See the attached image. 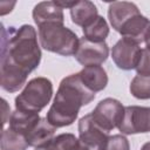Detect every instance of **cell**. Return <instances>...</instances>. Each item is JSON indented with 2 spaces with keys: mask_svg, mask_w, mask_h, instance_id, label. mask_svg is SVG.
I'll list each match as a JSON object with an SVG mask.
<instances>
[{
  "mask_svg": "<svg viewBox=\"0 0 150 150\" xmlns=\"http://www.w3.org/2000/svg\"><path fill=\"white\" fill-rule=\"evenodd\" d=\"M109 137V132L94 121L91 114H87L80 118L79 139L88 150H105Z\"/></svg>",
  "mask_w": 150,
  "mask_h": 150,
  "instance_id": "5",
  "label": "cell"
},
{
  "mask_svg": "<svg viewBox=\"0 0 150 150\" xmlns=\"http://www.w3.org/2000/svg\"><path fill=\"white\" fill-rule=\"evenodd\" d=\"M77 150H88V149H87L86 146H83V145L80 143V146H79V149H77Z\"/></svg>",
  "mask_w": 150,
  "mask_h": 150,
  "instance_id": "27",
  "label": "cell"
},
{
  "mask_svg": "<svg viewBox=\"0 0 150 150\" xmlns=\"http://www.w3.org/2000/svg\"><path fill=\"white\" fill-rule=\"evenodd\" d=\"M41 117L36 112L22 111L15 109L9 116V129L21 135H26L40 120Z\"/></svg>",
  "mask_w": 150,
  "mask_h": 150,
  "instance_id": "16",
  "label": "cell"
},
{
  "mask_svg": "<svg viewBox=\"0 0 150 150\" xmlns=\"http://www.w3.org/2000/svg\"><path fill=\"white\" fill-rule=\"evenodd\" d=\"M53 83L47 77H34L15 97V109L39 114L52 100Z\"/></svg>",
  "mask_w": 150,
  "mask_h": 150,
  "instance_id": "4",
  "label": "cell"
},
{
  "mask_svg": "<svg viewBox=\"0 0 150 150\" xmlns=\"http://www.w3.org/2000/svg\"><path fill=\"white\" fill-rule=\"evenodd\" d=\"M46 146L49 150H77L80 146V139L74 134L64 132L54 137Z\"/></svg>",
  "mask_w": 150,
  "mask_h": 150,
  "instance_id": "19",
  "label": "cell"
},
{
  "mask_svg": "<svg viewBox=\"0 0 150 150\" xmlns=\"http://www.w3.org/2000/svg\"><path fill=\"white\" fill-rule=\"evenodd\" d=\"M136 71L137 75L150 76V50H148L146 48L142 49V54L136 67Z\"/></svg>",
  "mask_w": 150,
  "mask_h": 150,
  "instance_id": "22",
  "label": "cell"
},
{
  "mask_svg": "<svg viewBox=\"0 0 150 150\" xmlns=\"http://www.w3.org/2000/svg\"><path fill=\"white\" fill-rule=\"evenodd\" d=\"M94 121L108 132L117 128L124 115V105L116 98L107 97L97 103L90 112Z\"/></svg>",
  "mask_w": 150,
  "mask_h": 150,
  "instance_id": "7",
  "label": "cell"
},
{
  "mask_svg": "<svg viewBox=\"0 0 150 150\" xmlns=\"http://www.w3.org/2000/svg\"><path fill=\"white\" fill-rule=\"evenodd\" d=\"M96 16H98L97 7L94 2L89 0L76 1L75 5L70 8V18L71 21L81 27H84L90 21H93Z\"/></svg>",
  "mask_w": 150,
  "mask_h": 150,
  "instance_id": "15",
  "label": "cell"
},
{
  "mask_svg": "<svg viewBox=\"0 0 150 150\" xmlns=\"http://www.w3.org/2000/svg\"><path fill=\"white\" fill-rule=\"evenodd\" d=\"M79 75L84 83L94 93L103 90L108 84V75L102 66H87L83 67Z\"/></svg>",
  "mask_w": 150,
  "mask_h": 150,
  "instance_id": "14",
  "label": "cell"
},
{
  "mask_svg": "<svg viewBox=\"0 0 150 150\" xmlns=\"http://www.w3.org/2000/svg\"><path fill=\"white\" fill-rule=\"evenodd\" d=\"M117 128L122 135L150 132V107H124V115Z\"/></svg>",
  "mask_w": 150,
  "mask_h": 150,
  "instance_id": "6",
  "label": "cell"
},
{
  "mask_svg": "<svg viewBox=\"0 0 150 150\" xmlns=\"http://www.w3.org/2000/svg\"><path fill=\"white\" fill-rule=\"evenodd\" d=\"M138 14H141L139 9L134 2L114 1L108 7V19L111 27L116 32H120V29L127 21Z\"/></svg>",
  "mask_w": 150,
  "mask_h": 150,
  "instance_id": "10",
  "label": "cell"
},
{
  "mask_svg": "<svg viewBox=\"0 0 150 150\" xmlns=\"http://www.w3.org/2000/svg\"><path fill=\"white\" fill-rule=\"evenodd\" d=\"M141 150H150V142H146V143H144V144L142 145Z\"/></svg>",
  "mask_w": 150,
  "mask_h": 150,
  "instance_id": "25",
  "label": "cell"
},
{
  "mask_svg": "<svg viewBox=\"0 0 150 150\" xmlns=\"http://www.w3.org/2000/svg\"><path fill=\"white\" fill-rule=\"evenodd\" d=\"M2 107H4V124L7 123V115H9L11 110H9V107L6 102V100L2 98Z\"/></svg>",
  "mask_w": 150,
  "mask_h": 150,
  "instance_id": "23",
  "label": "cell"
},
{
  "mask_svg": "<svg viewBox=\"0 0 150 150\" xmlns=\"http://www.w3.org/2000/svg\"><path fill=\"white\" fill-rule=\"evenodd\" d=\"M35 150H49L47 146H41V148H35Z\"/></svg>",
  "mask_w": 150,
  "mask_h": 150,
  "instance_id": "26",
  "label": "cell"
},
{
  "mask_svg": "<svg viewBox=\"0 0 150 150\" xmlns=\"http://www.w3.org/2000/svg\"><path fill=\"white\" fill-rule=\"evenodd\" d=\"M129 90L131 95L138 100L150 98V76L136 75L130 83Z\"/></svg>",
  "mask_w": 150,
  "mask_h": 150,
  "instance_id": "20",
  "label": "cell"
},
{
  "mask_svg": "<svg viewBox=\"0 0 150 150\" xmlns=\"http://www.w3.org/2000/svg\"><path fill=\"white\" fill-rule=\"evenodd\" d=\"M55 130L56 128L53 127L46 117H41L36 124L25 135V137L29 146L41 148L46 146L54 138Z\"/></svg>",
  "mask_w": 150,
  "mask_h": 150,
  "instance_id": "13",
  "label": "cell"
},
{
  "mask_svg": "<svg viewBox=\"0 0 150 150\" xmlns=\"http://www.w3.org/2000/svg\"><path fill=\"white\" fill-rule=\"evenodd\" d=\"M144 42H145L146 49H148V50H150V29H149V32H148V34H146V38H145Z\"/></svg>",
  "mask_w": 150,
  "mask_h": 150,
  "instance_id": "24",
  "label": "cell"
},
{
  "mask_svg": "<svg viewBox=\"0 0 150 150\" xmlns=\"http://www.w3.org/2000/svg\"><path fill=\"white\" fill-rule=\"evenodd\" d=\"M1 150H27L29 146L26 137L12 129H5L1 134Z\"/></svg>",
  "mask_w": 150,
  "mask_h": 150,
  "instance_id": "18",
  "label": "cell"
},
{
  "mask_svg": "<svg viewBox=\"0 0 150 150\" xmlns=\"http://www.w3.org/2000/svg\"><path fill=\"white\" fill-rule=\"evenodd\" d=\"M94 98L95 93L84 86L79 73L68 75L60 82L46 118L55 128L70 125L81 107L89 104Z\"/></svg>",
  "mask_w": 150,
  "mask_h": 150,
  "instance_id": "2",
  "label": "cell"
},
{
  "mask_svg": "<svg viewBox=\"0 0 150 150\" xmlns=\"http://www.w3.org/2000/svg\"><path fill=\"white\" fill-rule=\"evenodd\" d=\"M38 34L33 26L5 28L1 25L0 84L8 93L21 89L28 75L35 70L41 61V49Z\"/></svg>",
  "mask_w": 150,
  "mask_h": 150,
  "instance_id": "1",
  "label": "cell"
},
{
  "mask_svg": "<svg viewBox=\"0 0 150 150\" xmlns=\"http://www.w3.org/2000/svg\"><path fill=\"white\" fill-rule=\"evenodd\" d=\"M83 38L93 42H104L105 38L109 35V26L105 19L101 15L96 16L88 25L82 27Z\"/></svg>",
  "mask_w": 150,
  "mask_h": 150,
  "instance_id": "17",
  "label": "cell"
},
{
  "mask_svg": "<svg viewBox=\"0 0 150 150\" xmlns=\"http://www.w3.org/2000/svg\"><path fill=\"white\" fill-rule=\"evenodd\" d=\"M38 28L39 42L43 49L62 56L75 55L80 39L71 29L61 22L45 23Z\"/></svg>",
  "mask_w": 150,
  "mask_h": 150,
  "instance_id": "3",
  "label": "cell"
},
{
  "mask_svg": "<svg viewBox=\"0 0 150 150\" xmlns=\"http://www.w3.org/2000/svg\"><path fill=\"white\" fill-rule=\"evenodd\" d=\"M105 150H130V144L125 136L112 135L108 138Z\"/></svg>",
  "mask_w": 150,
  "mask_h": 150,
  "instance_id": "21",
  "label": "cell"
},
{
  "mask_svg": "<svg viewBox=\"0 0 150 150\" xmlns=\"http://www.w3.org/2000/svg\"><path fill=\"white\" fill-rule=\"evenodd\" d=\"M149 29H150V20L146 16L138 14L131 18L129 21H127L122 26L118 33L122 35L123 39L130 40L139 45L145 40Z\"/></svg>",
  "mask_w": 150,
  "mask_h": 150,
  "instance_id": "11",
  "label": "cell"
},
{
  "mask_svg": "<svg viewBox=\"0 0 150 150\" xmlns=\"http://www.w3.org/2000/svg\"><path fill=\"white\" fill-rule=\"evenodd\" d=\"M32 15L38 27L50 22H64L63 9L57 6L55 1H42L36 4L33 8Z\"/></svg>",
  "mask_w": 150,
  "mask_h": 150,
  "instance_id": "12",
  "label": "cell"
},
{
  "mask_svg": "<svg viewBox=\"0 0 150 150\" xmlns=\"http://www.w3.org/2000/svg\"><path fill=\"white\" fill-rule=\"evenodd\" d=\"M141 54L142 48L139 45L123 38L120 39L111 49V59L114 63L123 70L136 69Z\"/></svg>",
  "mask_w": 150,
  "mask_h": 150,
  "instance_id": "8",
  "label": "cell"
},
{
  "mask_svg": "<svg viewBox=\"0 0 150 150\" xmlns=\"http://www.w3.org/2000/svg\"><path fill=\"white\" fill-rule=\"evenodd\" d=\"M109 56V47L104 42H93L86 38L80 39L75 59L82 66H101Z\"/></svg>",
  "mask_w": 150,
  "mask_h": 150,
  "instance_id": "9",
  "label": "cell"
}]
</instances>
